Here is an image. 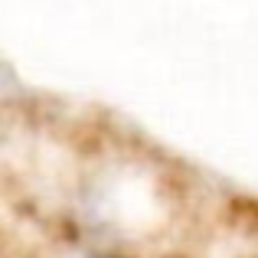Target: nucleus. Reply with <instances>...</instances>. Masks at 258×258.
<instances>
[]
</instances>
